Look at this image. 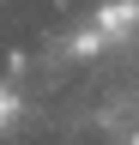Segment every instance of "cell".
<instances>
[{
    "label": "cell",
    "instance_id": "6da1fadb",
    "mask_svg": "<svg viewBox=\"0 0 139 145\" xmlns=\"http://www.w3.org/2000/svg\"><path fill=\"white\" fill-rule=\"evenodd\" d=\"M12 115V91H0V121H6Z\"/></svg>",
    "mask_w": 139,
    "mask_h": 145
}]
</instances>
